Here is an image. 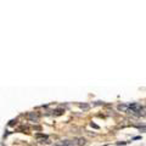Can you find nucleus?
I'll use <instances>...</instances> for the list:
<instances>
[{
  "label": "nucleus",
  "instance_id": "423d86ee",
  "mask_svg": "<svg viewBox=\"0 0 146 146\" xmlns=\"http://www.w3.org/2000/svg\"><path fill=\"white\" fill-rule=\"evenodd\" d=\"M62 112H63V111H62V110H57L55 115H57V116H58V115H62Z\"/></svg>",
  "mask_w": 146,
  "mask_h": 146
},
{
  "label": "nucleus",
  "instance_id": "20e7f679",
  "mask_svg": "<svg viewBox=\"0 0 146 146\" xmlns=\"http://www.w3.org/2000/svg\"><path fill=\"white\" fill-rule=\"evenodd\" d=\"M139 116L146 118V106H142V108L140 110V112H139Z\"/></svg>",
  "mask_w": 146,
  "mask_h": 146
},
{
  "label": "nucleus",
  "instance_id": "7ed1b4c3",
  "mask_svg": "<svg viewBox=\"0 0 146 146\" xmlns=\"http://www.w3.org/2000/svg\"><path fill=\"white\" fill-rule=\"evenodd\" d=\"M75 142H77V145H79V146H83V145H85V144H87V141H85V139H83V138L75 139Z\"/></svg>",
  "mask_w": 146,
  "mask_h": 146
},
{
  "label": "nucleus",
  "instance_id": "0eeeda50",
  "mask_svg": "<svg viewBox=\"0 0 146 146\" xmlns=\"http://www.w3.org/2000/svg\"><path fill=\"white\" fill-rule=\"evenodd\" d=\"M91 127H93V128H95V129H99V125L94 124V123H91Z\"/></svg>",
  "mask_w": 146,
  "mask_h": 146
},
{
  "label": "nucleus",
  "instance_id": "f03ea898",
  "mask_svg": "<svg viewBox=\"0 0 146 146\" xmlns=\"http://www.w3.org/2000/svg\"><path fill=\"white\" fill-rule=\"evenodd\" d=\"M118 110L122 111V112H128L129 107H128V104H121V105H118Z\"/></svg>",
  "mask_w": 146,
  "mask_h": 146
},
{
  "label": "nucleus",
  "instance_id": "39448f33",
  "mask_svg": "<svg viewBox=\"0 0 146 146\" xmlns=\"http://www.w3.org/2000/svg\"><path fill=\"white\" fill-rule=\"evenodd\" d=\"M79 107H80L83 111H88V110L90 108V106H89L88 104H79Z\"/></svg>",
  "mask_w": 146,
  "mask_h": 146
},
{
  "label": "nucleus",
  "instance_id": "f257e3e1",
  "mask_svg": "<svg viewBox=\"0 0 146 146\" xmlns=\"http://www.w3.org/2000/svg\"><path fill=\"white\" fill-rule=\"evenodd\" d=\"M27 117H28V119L31 122H38L39 121V115L37 112H29L27 115Z\"/></svg>",
  "mask_w": 146,
  "mask_h": 146
}]
</instances>
